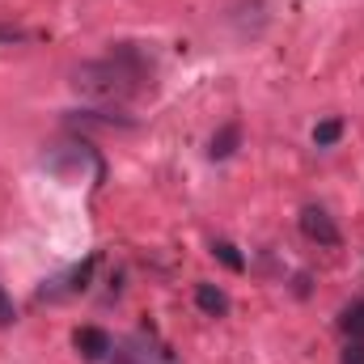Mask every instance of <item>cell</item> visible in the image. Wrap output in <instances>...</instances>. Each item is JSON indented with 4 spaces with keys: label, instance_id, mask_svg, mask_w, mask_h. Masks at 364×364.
<instances>
[{
    "label": "cell",
    "instance_id": "obj_1",
    "mask_svg": "<svg viewBox=\"0 0 364 364\" xmlns=\"http://www.w3.org/2000/svg\"><path fill=\"white\" fill-rule=\"evenodd\" d=\"M153 68H149V60L140 55V51H132V47H114L106 60H97V64H85V68H77V90L93 93V97H102V102H123V97H136V93H144L153 81Z\"/></svg>",
    "mask_w": 364,
    "mask_h": 364
},
{
    "label": "cell",
    "instance_id": "obj_2",
    "mask_svg": "<svg viewBox=\"0 0 364 364\" xmlns=\"http://www.w3.org/2000/svg\"><path fill=\"white\" fill-rule=\"evenodd\" d=\"M301 233H305L314 246H322V250H331V246H339V242H343V233H339L335 216H331L326 208H318V203L301 208Z\"/></svg>",
    "mask_w": 364,
    "mask_h": 364
},
{
    "label": "cell",
    "instance_id": "obj_3",
    "mask_svg": "<svg viewBox=\"0 0 364 364\" xmlns=\"http://www.w3.org/2000/svg\"><path fill=\"white\" fill-rule=\"evenodd\" d=\"M73 348L81 352V360L102 364L110 352H114V339H110L102 326H77V331H73Z\"/></svg>",
    "mask_w": 364,
    "mask_h": 364
},
{
    "label": "cell",
    "instance_id": "obj_4",
    "mask_svg": "<svg viewBox=\"0 0 364 364\" xmlns=\"http://www.w3.org/2000/svg\"><path fill=\"white\" fill-rule=\"evenodd\" d=\"M242 140H246V132H242L237 119H233V123H220V127L212 132V140H208V157H212V161H229V157L242 149Z\"/></svg>",
    "mask_w": 364,
    "mask_h": 364
},
{
    "label": "cell",
    "instance_id": "obj_5",
    "mask_svg": "<svg viewBox=\"0 0 364 364\" xmlns=\"http://www.w3.org/2000/svg\"><path fill=\"white\" fill-rule=\"evenodd\" d=\"M195 305L208 314V318H225L229 314V292L220 288V284H195Z\"/></svg>",
    "mask_w": 364,
    "mask_h": 364
},
{
    "label": "cell",
    "instance_id": "obj_6",
    "mask_svg": "<svg viewBox=\"0 0 364 364\" xmlns=\"http://www.w3.org/2000/svg\"><path fill=\"white\" fill-rule=\"evenodd\" d=\"M339 331H343L352 343H364V296H356L352 305H343V314H339Z\"/></svg>",
    "mask_w": 364,
    "mask_h": 364
},
{
    "label": "cell",
    "instance_id": "obj_7",
    "mask_svg": "<svg viewBox=\"0 0 364 364\" xmlns=\"http://www.w3.org/2000/svg\"><path fill=\"white\" fill-rule=\"evenodd\" d=\"M343 140V119H322L318 127H314V144L318 149H331V144H339Z\"/></svg>",
    "mask_w": 364,
    "mask_h": 364
},
{
    "label": "cell",
    "instance_id": "obj_8",
    "mask_svg": "<svg viewBox=\"0 0 364 364\" xmlns=\"http://www.w3.org/2000/svg\"><path fill=\"white\" fill-rule=\"evenodd\" d=\"M212 255H216L229 272H242V267H246V259H242V255H237V246H229V242H216V246H212Z\"/></svg>",
    "mask_w": 364,
    "mask_h": 364
},
{
    "label": "cell",
    "instance_id": "obj_9",
    "mask_svg": "<svg viewBox=\"0 0 364 364\" xmlns=\"http://www.w3.org/2000/svg\"><path fill=\"white\" fill-rule=\"evenodd\" d=\"M110 364H170V360H153L149 352H136V348L127 343V348H119V352H114V360H110Z\"/></svg>",
    "mask_w": 364,
    "mask_h": 364
},
{
    "label": "cell",
    "instance_id": "obj_10",
    "mask_svg": "<svg viewBox=\"0 0 364 364\" xmlns=\"http://www.w3.org/2000/svg\"><path fill=\"white\" fill-rule=\"evenodd\" d=\"M13 322H17V305H13V296L0 288V331H9Z\"/></svg>",
    "mask_w": 364,
    "mask_h": 364
},
{
    "label": "cell",
    "instance_id": "obj_11",
    "mask_svg": "<svg viewBox=\"0 0 364 364\" xmlns=\"http://www.w3.org/2000/svg\"><path fill=\"white\" fill-rule=\"evenodd\" d=\"M339 364H364V343H352V339H348V348H343Z\"/></svg>",
    "mask_w": 364,
    "mask_h": 364
}]
</instances>
